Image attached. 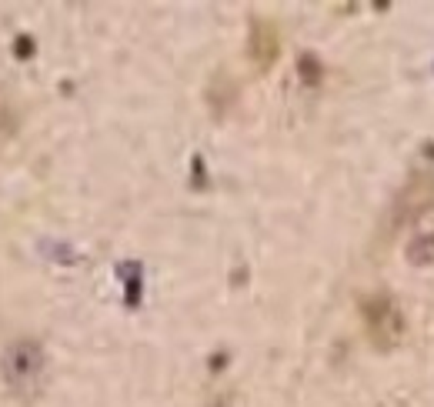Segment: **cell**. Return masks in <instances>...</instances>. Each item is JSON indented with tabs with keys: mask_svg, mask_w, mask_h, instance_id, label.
I'll return each mask as SVG.
<instances>
[{
	"mask_svg": "<svg viewBox=\"0 0 434 407\" xmlns=\"http://www.w3.org/2000/svg\"><path fill=\"white\" fill-rule=\"evenodd\" d=\"M4 374L11 387H34L40 374V350L34 344H17L4 361Z\"/></svg>",
	"mask_w": 434,
	"mask_h": 407,
	"instance_id": "1",
	"label": "cell"
}]
</instances>
